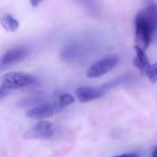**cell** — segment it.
I'll return each instance as SVG.
<instances>
[{
	"label": "cell",
	"instance_id": "6da1fadb",
	"mask_svg": "<svg viewBox=\"0 0 157 157\" xmlns=\"http://www.w3.org/2000/svg\"><path fill=\"white\" fill-rule=\"evenodd\" d=\"M156 31L157 5H149L140 10L135 17L136 45L145 51Z\"/></svg>",
	"mask_w": 157,
	"mask_h": 157
},
{
	"label": "cell",
	"instance_id": "7a4b0ae2",
	"mask_svg": "<svg viewBox=\"0 0 157 157\" xmlns=\"http://www.w3.org/2000/svg\"><path fill=\"white\" fill-rule=\"evenodd\" d=\"M35 82V78L25 72H10L0 77L1 87L10 91L19 88H23L32 85Z\"/></svg>",
	"mask_w": 157,
	"mask_h": 157
},
{
	"label": "cell",
	"instance_id": "3957f363",
	"mask_svg": "<svg viewBox=\"0 0 157 157\" xmlns=\"http://www.w3.org/2000/svg\"><path fill=\"white\" fill-rule=\"evenodd\" d=\"M119 63V56L117 55L107 56L99 61L93 64L87 70L86 75L90 78H100L106 73L113 70Z\"/></svg>",
	"mask_w": 157,
	"mask_h": 157
},
{
	"label": "cell",
	"instance_id": "277c9868",
	"mask_svg": "<svg viewBox=\"0 0 157 157\" xmlns=\"http://www.w3.org/2000/svg\"><path fill=\"white\" fill-rule=\"evenodd\" d=\"M55 135V127L48 120H42L29 129L25 137L28 139H50Z\"/></svg>",
	"mask_w": 157,
	"mask_h": 157
},
{
	"label": "cell",
	"instance_id": "5b68a950",
	"mask_svg": "<svg viewBox=\"0 0 157 157\" xmlns=\"http://www.w3.org/2000/svg\"><path fill=\"white\" fill-rule=\"evenodd\" d=\"M29 54H30V48L28 46L25 45L16 46L11 49H9L2 56L1 61L6 67H9L12 64L22 61L24 58L28 56Z\"/></svg>",
	"mask_w": 157,
	"mask_h": 157
},
{
	"label": "cell",
	"instance_id": "8992f818",
	"mask_svg": "<svg viewBox=\"0 0 157 157\" xmlns=\"http://www.w3.org/2000/svg\"><path fill=\"white\" fill-rule=\"evenodd\" d=\"M105 94V87L83 86L75 90V96L81 103H87L101 98Z\"/></svg>",
	"mask_w": 157,
	"mask_h": 157
},
{
	"label": "cell",
	"instance_id": "52a82bcc",
	"mask_svg": "<svg viewBox=\"0 0 157 157\" xmlns=\"http://www.w3.org/2000/svg\"><path fill=\"white\" fill-rule=\"evenodd\" d=\"M56 106L51 104H44L31 108L27 111L26 117L32 119H44L54 116Z\"/></svg>",
	"mask_w": 157,
	"mask_h": 157
},
{
	"label": "cell",
	"instance_id": "ba28073f",
	"mask_svg": "<svg viewBox=\"0 0 157 157\" xmlns=\"http://www.w3.org/2000/svg\"><path fill=\"white\" fill-rule=\"evenodd\" d=\"M134 49H135V57H134V60H133V64L135 65V67L140 71L141 74L145 75L147 70L149 69L151 64H150V61H149V58L148 56H146L145 54V51L143 49H141L140 47L135 45L134 46Z\"/></svg>",
	"mask_w": 157,
	"mask_h": 157
},
{
	"label": "cell",
	"instance_id": "9c48e42d",
	"mask_svg": "<svg viewBox=\"0 0 157 157\" xmlns=\"http://www.w3.org/2000/svg\"><path fill=\"white\" fill-rule=\"evenodd\" d=\"M0 24H1V26L7 32H10V33L16 32L20 27V23L18 20L10 14H6L1 18V20H0Z\"/></svg>",
	"mask_w": 157,
	"mask_h": 157
},
{
	"label": "cell",
	"instance_id": "30bf717a",
	"mask_svg": "<svg viewBox=\"0 0 157 157\" xmlns=\"http://www.w3.org/2000/svg\"><path fill=\"white\" fill-rule=\"evenodd\" d=\"M145 76L149 78V81L152 83L157 82V62L151 65L149 69L147 70Z\"/></svg>",
	"mask_w": 157,
	"mask_h": 157
},
{
	"label": "cell",
	"instance_id": "8fae6325",
	"mask_svg": "<svg viewBox=\"0 0 157 157\" xmlns=\"http://www.w3.org/2000/svg\"><path fill=\"white\" fill-rule=\"evenodd\" d=\"M75 102V97L70 94H63L59 97V106L64 107L69 105H72Z\"/></svg>",
	"mask_w": 157,
	"mask_h": 157
},
{
	"label": "cell",
	"instance_id": "7c38bea8",
	"mask_svg": "<svg viewBox=\"0 0 157 157\" xmlns=\"http://www.w3.org/2000/svg\"><path fill=\"white\" fill-rule=\"evenodd\" d=\"M78 1L91 10H94L96 9L95 0H78Z\"/></svg>",
	"mask_w": 157,
	"mask_h": 157
},
{
	"label": "cell",
	"instance_id": "4fadbf2b",
	"mask_svg": "<svg viewBox=\"0 0 157 157\" xmlns=\"http://www.w3.org/2000/svg\"><path fill=\"white\" fill-rule=\"evenodd\" d=\"M112 157H139V155L134 152H128V153H123V154H119V155H116Z\"/></svg>",
	"mask_w": 157,
	"mask_h": 157
},
{
	"label": "cell",
	"instance_id": "5bb4252c",
	"mask_svg": "<svg viewBox=\"0 0 157 157\" xmlns=\"http://www.w3.org/2000/svg\"><path fill=\"white\" fill-rule=\"evenodd\" d=\"M9 91L4 89L3 87H0V100H1L2 98H4L7 94H8Z\"/></svg>",
	"mask_w": 157,
	"mask_h": 157
},
{
	"label": "cell",
	"instance_id": "9a60e30c",
	"mask_svg": "<svg viewBox=\"0 0 157 157\" xmlns=\"http://www.w3.org/2000/svg\"><path fill=\"white\" fill-rule=\"evenodd\" d=\"M42 1H43V0H30V4H31L32 7L36 8V7L39 6V4H40Z\"/></svg>",
	"mask_w": 157,
	"mask_h": 157
},
{
	"label": "cell",
	"instance_id": "2e32d148",
	"mask_svg": "<svg viewBox=\"0 0 157 157\" xmlns=\"http://www.w3.org/2000/svg\"><path fill=\"white\" fill-rule=\"evenodd\" d=\"M4 68H7V67L2 63V61H1V58H0V70H2V69H4Z\"/></svg>",
	"mask_w": 157,
	"mask_h": 157
}]
</instances>
